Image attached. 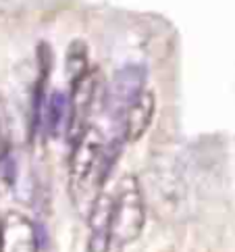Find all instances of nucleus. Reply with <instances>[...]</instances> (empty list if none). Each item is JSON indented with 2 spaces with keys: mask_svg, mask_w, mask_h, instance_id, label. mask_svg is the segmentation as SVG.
I'll use <instances>...</instances> for the list:
<instances>
[{
  "mask_svg": "<svg viewBox=\"0 0 235 252\" xmlns=\"http://www.w3.org/2000/svg\"><path fill=\"white\" fill-rule=\"evenodd\" d=\"M146 223V200L135 175H123L113 192V221L111 240L119 246H127L140 238Z\"/></svg>",
  "mask_w": 235,
  "mask_h": 252,
  "instance_id": "nucleus-1",
  "label": "nucleus"
},
{
  "mask_svg": "<svg viewBox=\"0 0 235 252\" xmlns=\"http://www.w3.org/2000/svg\"><path fill=\"white\" fill-rule=\"evenodd\" d=\"M71 144H73V150L69 157V186L77 198L79 192H86L89 188L98 167L102 169L104 138L96 125H88Z\"/></svg>",
  "mask_w": 235,
  "mask_h": 252,
  "instance_id": "nucleus-2",
  "label": "nucleus"
},
{
  "mask_svg": "<svg viewBox=\"0 0 235 252\" xmlns=\"http://www.w3.org/2000/svg\"><path fill=\"white\" fill-rule=\"evenodd\" d=\"M98 92H100V75L96 69H89L86 75L71 84V100L67 106V138L71 142L89 125L88 119Z\"/></svg>",
  "mask_w": 235,
  "mask_h": 252,
  "instance_id": "nucleus-3",
  "label": "nucleus"
},
{
  "mask_svg": "<svg viewBox=\"0 0 235 252\" xmlns=\"http://www.w3.org/2000/svg\"><path fill=\"white\" fill-rule=\"evenodd\" d=\"M0 252H40L38 229L23 213L11 211L0 221Z\"/></svg>",
  "mask_w": 235,
  "mask_h": 252,
  "instance_id": "nucleus-4",
  "label": "nucleus"
},
{
  "mask_svg": "<svg viewBox=\"0 0 235 252\" xmlns=\"http://www.w3.org/2000/svg\"><path fill=\"white\" fill-rule=\"evenodd\" d=\"M111 221H113V194L100 190L89 211V240L88 250L89 252H108L111 246Z\"/></svg>",
  "mask_w": 235,
  "mask_h": 252,
  "instance_id": "nucleus-5",
  "label": "nucleus"
},
{
  "mask_svg": "<svg viewBox=\"0 0 235 252\" xmlns=\"http://www.w3.org/2000/svg\"><path fill=\"white\" fill-rule=\"evenodd\" d=\"M154 111H156L154 92H152V90H142L123 115V138L127 142L142 140V136L152 125Z\"/></svg>",
  "mask_w": 235,
  "mask_h": 252,
  "instance_id": "nucleus-6",
  "label": "nucleus"
},
{
  "mask_svg": "<svg viewBox=\"0 0 235 252\" xmlns=\"http://www.w3.org/2000/svg\"><path fill=\"white\" fill-rule=\"evenodd\" d=\"M142 82H144V73L140 67H127L123 69L115 79V86L108 94V106L113 111V117H123L127 106L133 102V98L142 92Z\"/></svg>",
  "mask_w": 235,
  "mask_h": 252,
  "instance_id": "nucleus-7",
  "label": "nucleus"
},
{
  "mask_svg": "<svg viewBox=\"0 0 235 252\" xmlns=\"http://www.w3.org/2000/svg\"><path fill=\"white\" fill-rule=\"evenodd\" d=\"M65 117H67V98L62 92H52L48 96V102H46V125H48V131L57 133L60 129V125L65 123Z\"/></svg>",
  "mask_w": 235,
  "mask_h": 252,
  "instance_id": "nucleus-8",
  "label": "nucleus"
},
{
  "mask_svg": "<svg viewBox=\"0 0 235 252\" xmlns=\"http://www.w3.org/2000/svg\"><path fill=\"white\" fill-rule=\"evenodd\" d=\"M67 71L71 73V84L88 73V46L81 40H75L67 50Z\"/></svg>",
  "mask_w": 235,
  "mask_h": 252,
  "instance_id": "nucleus-9",
  "label": "nucleus"
},
{
  "mask_svg": "<svg viewBox=\"0 0 235 252\" xmlns=\"http://www.w3.org/2000/svg\"><path fill=\"white\" fill-rule=\"evenodd\" d=\"M13 158H11V148H8V140L4 133L2 125V113H0V190L8 188L13 184Z\"/></svg>",
  "mask_w": 235,
  "mask_h": 252,
  "instance_id": "nucleus-10",
  "label": "nucleus"
}]
</instances>
